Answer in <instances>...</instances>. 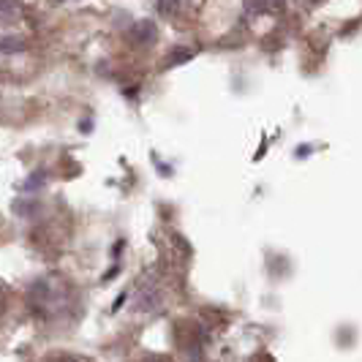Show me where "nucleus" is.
<instances>
[{
    "mask_svg": "<svg viewBox=\"0 0 362 362\" xmlns=\"http://www.w3.org/2000/svg\"><path fill=\"white\" fill-rule=\"evenodd\" d=\"M3 310H6V289L0 286V316H3Z\"/></svg>",
    "mask_w": 362,
    "mask_h": 362,
    "instance_id": "4",
    "label": "nucleus"
},
{
    "mask_svg": "<svg viewBox=\"0 0 362 362\" xmlns=\"http://www.w3.org/2000/svg\"><path fill=\"white\" fill-rule=\"evenodd\" d=\"M139 362H175V360H163V357H145V360Z\"/></svg>",
    "mask_w": 362,
    "mask_h": 362,
    "instance_id": "5",
    "label": "nucleus"
},
{
    "mask_svg": "<svg viewBox=\"0 0 362 362\" xmlns=\"http://www.w3.org/2000/svg\"><path fill=\"white\" fill-rule=\"evenodd\" d=\"M41 362H93L88 357H79V354H71V351H54L49 357H44Z\"/></svg>",
    "mask_w": 362,
    "mask_h": 362,
    "instance_id": "2",
    "label": "nucleus"
},
{
    "mask_svg": "<svg viewBox=\"0 0 362 362\" xmlns=\"http://www.w3.org/2000/svg\"><path fill=\"white\" fill-rule=\"evenodd\" d=\"M300 6H316V3H322V0H297Z\"/></svg>",
    "mask_w": 362,
    "mask_h": 362,
    "instance_id": "6",
    "label": "nucleus"
},
{
    "mask_svg": "<svg viewBox=\"0 0 362 362\" xmlns=\"http://www.w3.org/2000/svg\"><path fill=\"white\" fill-rule=\"evenodd\" d=\"M28 303L44 322H66L76 313V289L63 275L38 278L28 291Z\"/></svg>",
    "mask_w": 362,
    "mask_h": 362,
    "instance_id": "1",
    "label": "nucleus"
},
{
    "mask_svg": "<svg viewBox=\"0 0 362 362\" xmlns=\"http://www.w3.org/2000/svg\"><path fill=\"white\" fill-rule=\"evenodd\" d=\"M158 8H161L166 17H172V14H177L182 8V0H158Z\"/></svg>",
    "mask_w": 362,
    "mask_h": 362,
    "instance_id": "3",
    "label": "nucleus"
}]
</instances>
